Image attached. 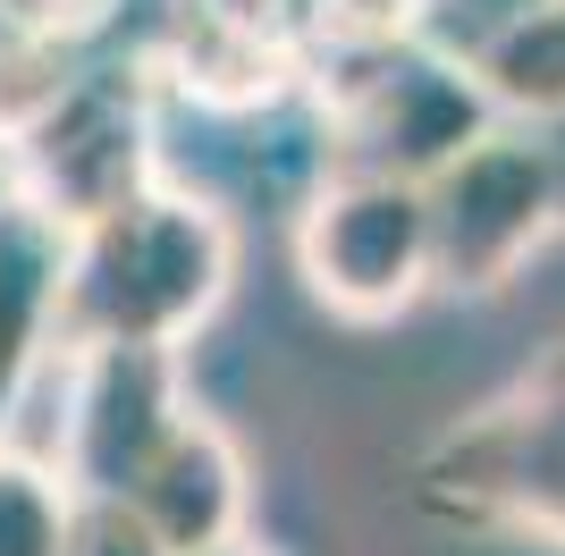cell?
<instances>
[{"label": "cell", "mask_w": 565, "mask_h": 556, "mask_svg": "<svg viewBox=\"0 0 565 556\" xmlns=\"http://www.w3.org/2000/svg\"><path fill=\"white\" fill-rule=\"evenodd\" d=\"M472 76H481V93L498 101V118H515V127L565 118V0H541Z\"/></svg>", "instance_id": "cell-10"}, {"label": "cell", "mask_w": 565, "mask_h": 556, "mask_svg": "<svg viewBox=\"0 0 565 556\" xmlns=\"http://www.w3.org/2000/svg\"><path fill=\"white\" fill-rule=\"evenodd\" d=\"M532 9H541V0H430L414 34H423L430 51L465 60V68H481V60H490V51L507 43L523 18H532Z\"/></svg>", "instance_id": "cell-12"}, {"label": "cell", "mask_w": 565, "mask_h": 556, "mask_svg": "<svg viewBox=\"0 0 565 556\" xmlns=\"http://www.w3.org/2000/svg\"><path fill=\"white\" fill-rule=\"evenodd\" d=\"M245 506H254L245 447H236L212 414L178 421V439L161 447V463H152L143 489L127 498V514H136L169 556H212V548H228V539H245Z\"/></svg>", "instance_id": "cell-8"}, {"label": "cell", "mask_w": 565, "mask_h": 556, "mask_svg": "<svg viewBox=\"0 0 565 556\" xmlns=\"http://www.w3.org/2000/svg\"><path fill=\"white\" fill-rule=\"evenodd\" d=\"M85 498L34 447H0V556H76Z\"/></svg>", "instance_id": "cell-11"}, {"label": "cell", "mask_w": 565, "mask_h": 556, "mask_svg": "<svg viewBox=\"0 0 565 556\" xmlns=\"http://www.w3.org/2000/svg\"><path fill=\"white\" fill-rule=\"evenodd\" d=\"M118 18V0H0V43H60L94 51V34Z\"/></svg>", "instance_id": "cell-13"}, {"label": "cell", "mask_w": 565, "mask_h": 556, "mask_svg": "<svg viewBox=\"0 0 565 556\" xmlns=\"http://www.w3.org/2000/svg\"><path fill=\"white\" fill-rule=\"evenodd\" d=\"M228 278H236V228L203 194L152 185L136 203L85 220L60 245L51 338H60V354H110V346L178 354L228 303Z\"/></svg>", "instance_id": "cell-1"}, {"label": "cell", "mask_w": 565, "mask_h": 556, "mask_svg": "<svg viewBox=\"0 0 565 556\" xmlns=\"http://www.w3.org/2000/svg\"><path fill=\"white\" fill-rule=\"evenodd\" d=\"M414 489L448 523L565 548V338L456 430H439L414 463Z\"/></svg>", "instance_id": "cell-3"}, {"label": "cell", "mask_w": 565, "mask_h": 556, "mask_svg": "<svg viewBox=\"0 0 565 556\" xmlns=\"http://www.w3.org/2000/svg\"><path fill=\"white\" fill-rule=\"evenodd\" d=\"M152 185H161V127H152V68L136 60H85V76L25 136L0 143V194L43 211L60 236Z\"/></svg>", "instance_id": "cell-4"}, {"label": "cell", "mask_w": 565, "mask_h": 556, "mask_svg": "<svg viewBox=\"0 0 565 556\" xmlns=\"http://www.w3.org/2000/svg\"><path fill=\"white\" fill-rule=\"evenodd\" d=\"M76 556H169L161 539L143 532L127 506H85V532H76Z\"/></svg>", "instance_id": "cell-14"}, {"label": "cell", "mask_w": 565, "mask_h": 556, "mask_svg": "<svg viewBox=\"0 0 565 556\" xmlns=\"http://www.w3.org/2000/svg\"><path fill=\"white\" fill-rule=\"evenodd\" d=\"M60 245L68 236L51 228L43 211L0 194V447H18L9 421H18L34 371L60 354V338H51V312H60Z\"/></svg>", "instance_id": "cell-9"}, {"label": "cell", "mask_w": 565, "mask_h": 556, "mask_svg": "<svg viewBox=\"0 0 565 556\" xmlns=\"http://www.w3.org/2000/svg\"><path fill=\"white\" fill-rule=\"evenodd\" d=\"M296 278L321 312L354 329L405 321L439 287L430 185L380 178V169H330L296 211Z\"/></svg>", "instance_id": "cell-5"}, {"label": "cell", "mask_w": 565, "mask_h": 556, "mask_svg": "<svg viewBox=\"0 0 565 556\" xmlns=\"http://www.w3.org/2000/svg\"><path fill=\"white\" fill-rule=\"evenodd\" d=\"M430 228H439V287H456V296H498V287L565 228L557 169H548L541 127L498 118L472 152H456V161L430 178Z\"/></svg>", "instance_id": "cell-6"}, {"label": "cell", "mask_w": 565, "mask_h": 556, "mask_svg": "<svg viewBox=\"0 0 565 556\" xmlns=\"http://www.w3.org/2000/svg\"><path fill=\"white\" fill-rule=\"evenodd\" d=\"M60 363H68V414H60L51 463L68 472L85 506H127L143 472L161 463V447L178 439V421L194 414L178 354L110 346V354H60Z\"/></svg>", "instance_id": "cell-7"}, {"label": "cell", "mask_w": 565, "mask_h": 556, "mask_svg": "<svg viewBox=\"0 0 565 556\" xmlns=\"http://www.w3.org/2000/svg\"><path fill=\"white\" fill-rule=\"evenodd\" d=\"M321 85V127H330L338 169H380V178L430 185L456 152L498 127V101L481 76L448 51H430L423 34H363V43H330L305 60Z\"/></svg>", "instance_id": "cell-2"}, {"label": "cell", "mask_w": 565, "mask_h": 556, "mask_svg": "<svg viewBox=\"0 0 565 556\" xmlns=\"http://www.w3.org/2000/svg\"><path fill=\"white\" fill-rule=\"evenodd\" d=\"M541 143H548V169H557V211H565V118H548Z\"/></svg>", "instance_id": "cell-15"}, {"label": "cell", "mask_w": 565, "mask_h": 556, "mask_svg": "<svg viewBox=\"0 0 565 556\" xmlns=\"http://www.w3.org/2000/svg\"><path fill=\"white\" fill-rule=\"evenodd\" d=\"M212 556H279V548H262V539L245 532V539H228V548H212Z\"/></svg>", "instance_id": "cell-16"}]
</instances>
